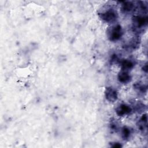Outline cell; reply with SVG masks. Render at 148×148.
Returning <instances> with one entry per match:
<instances>
[{"label":"cell","mask_w":148,"mask_h":148,"mask_svg":"<svg viewBox=\"0 0 148 148\" xmlns=\"http://www.w3.org/2000/svg\"><path fill=\"white\" fill-rule=\"evenodd\" d=\"M123 29L121 26L116 24L110 27L107 31V35L110 41L115 42L120 39L123 35Z\"/></svg>","instance_id":"cell-1"},{"label":"cell","mask_w":148,"mask_h":148,"mask_svg":"<svg viewBox=\"0 0 148 148\" xmlns=\"http://www.w3.org/2000/svg\"><path fill=\"white\" fill-rule=\"evenodd\" d=\"M98 16L103 21L108 23L115 22L118 18V13L113 9H109L103 12L99 13Z\"/></svg>","instance_id":"cell-2"},{"label":"cell","mask_w":148,"mask_h":148,"mask_svg":"<svg viewBox=\"0 0 148 148\" xmlns=\"http://www.w3.org/2000/svg\"><path fill=\"white\" fill-rule=\"evenodd\" d=\"M148 22L147 17L146 16L136 15L132 17L133 27L135 30H140L142 28L145 27Z\"/></svg>","instance_id":"cell-3"},{"label":"cell","mask_w":148,"mask_h":148,"mask_svg":"<svg viewBox=\"0 0 148 148\" xmlns=\"http://www.w3.org/2000/svg\"><path fill=\"white\" fill-rule=\"evenodd\" d=\"M105 95L106 99L111 102H114L117 99V92L116 89L112 87H106Z\"/></svg>","instance_id":"cell-4"},{"label":"cell","mask_w":148,"mask_h":148,"mask_svg":"<svg viewBox=\"0 0 148 148\" xmlns=\"http://www.w3.org/2000/svg\"><path fill=\"white\" fill-rule=\"evenodd\" d=\"M116 113L119 116H124L132 112V108L128 105L122 103L116 108Z\"/></svg>","instance_id":"cell-5"},{"label":"cell","mask_w":148,"mask_h":148,"mask_svg":"<svg viewBox=\"0 0 148 148\" xmlns=\"http://www.w3.org/2000/svg\"><path fill=\"white\" fill-rule=\"evenodd\" d=\"M147 117L146 114H144L140 117L139 121H138V127L139 130L143 132V134H147Z\"/></svg>","instance_id":"cell-6"},{"label":"cell","mask_w":148,"mask_h":148,"mask_svg":"<svg viewBox=\"0 0 148 148\" xmlns=\"http://www.w3.org/2000/svg\"><path fill=\"white\" fill-rule=\"evenodd\" d=\"M121 9L123 13H128L135 9V5L131 1H123L121 4Z\"/></svg>","instance_id":"cell-7"},{"label":"cell","mask_w":148,"mask_h":148,"mask_svg":"<svg viewBox=\"0 0 148 148\" xmlns=\"http://www.w3.org/2000/svg\"><path fill=\"white\" fill-rule=\"evenodd\" d=\"M117 78H118L119 81L123 84L128 83L131 80V76L130 75V73H128V72L123 71V70H121L119 73Z\"/></svg>","instance_id":"cell-8"},{"label":"cell","mask_w":148,"mask_h":148,"mask_svg":"<svg viewBox=\"0 0 148 148\" xmlns=\"http://www.w3.org/2000/svg\"><path fill=\"white\" fill-rule=\"evenodd\" d=\"M121 70L125 71H129L130 69H131L134 66V64L133 61H132L130 60H123L120 61Z\"/></svg>","instance_id":"cell-9"},{"label":"cell","mask_w":148,"mask_h":148,"mask_svg":"<svg viewBox=\"0 0 148 148\" xmlns=\"http://www.w3.org/2000/svg\"><path fill=\"white\" fill-rule=\"evenodd\" d=\"M131 135V130L127 127H123L121 129V136L124 139H128Z\"/></svg>","instance_id":"cell-10"},{"label":"cell","mask_w":148,"mask_h":148,"mask_svg":"<svg viewBox=\"0 0 148 148\" xmlns=\"http://www.w3.org/2000/svg\"><path fill=\"white\" fill-rule=\"evenodd\" d=\"M134 87L135 89L137 90L138 91L141 92L142 93L146 92L147 91V86L143 84L140 83H136L134 84Z\"/></svg>","instance_id":"cell-11"},{"label":"cell","mask_w":148,"mask_h":148,"mask_svg":"<svg viewBox=\"0 0 148 148\" xmlns=\"http://www.w3.org/2000/svg\"><path fill=\"white\" fill-rule=\"evenodd\" d=\"M110 128L112 130H114L116 131V130H117V125L116 124V123H112L110 124Z\"/></svg>","instance_id":"cell-12"},{"label":"cell","mask_w":148,"mask_h":148,"mask_svg":"<svg viewBox=\"0 0 148 148\" xmlns=\"http://www.w3.org/2000/svg\"><path fill=\"white\" fill-rule=\"evenodd\" d=\"M112 147H116V148H120L122 147V145L120 143H117V142H114L113 143V145H112L111 146Z\"/></svg>","instance_id":"cell-13"},{"label":"cell","mask_w":148,"mask_h":148,"mask_svg":"<svg viewBox=\"0 0 148 148\" xmlns=\"http://www.w3.org/2000/svg\"><path fill=\"white\" fill-rule=\"evenodd\" d=\"M147 69H148L147 64L146 63V64L143 65V68H142V69H143V71H145V72H147Z\"/></svg>","instance_id":"cell-14"}]
</instances>
